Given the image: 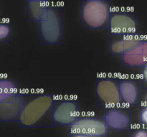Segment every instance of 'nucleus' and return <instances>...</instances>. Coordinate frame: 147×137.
<instances>
[{"instance_id": "nucleus-18", "label": "nucleus", "mask_w": 147, "mask_h": 137, "mask_svg": "<svg viewBox=\"0 0 147 137\" xmlns=\"http://www.w3.org/2000/svg\"><path fill=\"white\" fill-rule=\"evenodd\" d=\"M142 80H143L144 89L147 90V64L142 67Z\"/></svg>"}, {"instance_id": "nucleus-7", "label": "nucleus", "mask_w": 147, "mask_h": 137, "mask_svg": "<svg viewBox=\"0 0 147 137\" xmlns=\"http://www.w3.org/2000/svg\"><path fill=\"white\" fill-rule=\"evenodd\" d=\"M136 14L131 11H111L109 31L113 34H127L136 32Z\"/></svg>"}, {"instance_id": "nucleus-14", "label": "nucleus", "mask_w": 147, "mask_h": 137, "mask_svg": "<svg viewBox=\"0 0 147 137\" xmlns=\"http://www.w3.org/2000/svg\"><path fill=\"white\" fill-rule=\"evenodd\" d=\"M17 93V83L14 80L0 78V102Z\"/></svg>"}, {"instance_id": "nucleus-1", "label": "nucleus", "mask_w": 147, "mask_h": 137, "mask_svg": "<svg viewBox=\"0 0 147 137\" xmlns=\"http://www.w3.org/2000/svg\"><path fill=\"white\" fill-rule=\"evenodd\" d=\"M55 97L45 93H26L20 127H53Z\"/></svg>"}, {"instance_id": "nucleus-5", "label": "nucleus", "mask_w": 147, "mask_h": 137, "mask_svg": "<svg viewBox=\"0 0 147 137\" xmlns=\"http://www.w3.org/2000/svg\"><path fill=\"white\" fill-rule=\"evenodd\" d=\"M70 132L93 137H108L109 130L104 118L83 116L70 125Z\"/></svg>"}, {"instance_id": "nucleus-10", "label": "nucleus", "mask_w": 147, "mask_h": 137, "mask_svg": "<svg viewBox=\"0 0 147 137\" xmlns=\"http://www.w3.org/2000/svg\"><path fill=\"white\" fill-rule=\"evenodd\" d=\"M143 40L136 32L127 34L111 35V53L113 55H125Z\"/></svg>"}, {"instance_id": "nucleus-15", "label": "nucleus", "mask_w": 147, "mask_h": 137, "mask_svg": "<svg viewBox=\"0 0 147 137\" xmlns=\"http://www.w3.org/2000/svg\"><path fill=\"white\" fill-rule=\"evenodd\" d=\"M11 25L8 23H0V43L11 41Z\"/></svg>"}, {"instance_id": "nucleus-3", "label": "nucleus", "mask_w": 147, "mask_h": 137, "mask_svg": "<svg viewBox=\"0 0 147 137\" xmlns=\"http://www.w3.org/2000/svg\"><path fill=\"white\" fill-rule=\"evenodd\" d=\"M62 43V8L50 6L40 22V44Z\"/></svg>"}, {"instance_id": "nucleus-2", "label": "nucleus", "mask_w": 147, "mask_h": 137, "mask_svg": "<svg viewBox=\"0 0 147 137\" xmlns=\"http://www.w3.org/2000/svg\"><path fill=\"white\" fill-rule=\"evenodd\" d=\"M111 11V1L109 0H83L81 11L82 27L109 30Z\"/></svg>"}, {"instance_id": "nucleus-6", "label": "nucleus", "mask_w": 147, "mask_h": 137, "mask_svg": "<svg viewBox=\"0 0 147 137\" xmlns=\"http://www.w3.org/2000/svg\"><path fill=\"white\" fill-rule=\"evenodd\" d=\"M79 117V104L77 100L55 99L53 107L55 126H70Z\"/></svg>"}, {"instance_id": "nucleus-9", "label": "nucleus", "mask_w": 147, "mask_h": 137, "mask_svg": "<svg viewBox=\"0 0 147 137\" xmlns=\"http://www.w3.org/2000/svg\"><path fill=\"white\" fill-rule=\"evenodd\" d=\"M103 118L109 131L131 130L130 109L122 107L107 109Z\"/></svg>"}, {"instance_id": "nucleus-11", "label": "nucleus", "mask_w": 147, "mask_h": 137, "mask_svg": "<svg viewBox=\"0 0 147 137\" xmlns=\"http://www.w3.org/2000/svg\"><path fill=\"white\" fill-rule=\"evenodd\" d=\"M125 67H143L147 64V40H143L123 56Z\"/></svg>"}, {"instance_id": "nucleus-12", "label": "nucleus", "mask_w": 147, "mask_h": 137, "mask_svg": "<svg viewBox=\"0 0 147 137\" xmlns=\"http://www.w3.org/2000/svg\"><path fill=\"white\" fill-rule=\"evenodd\" d=\"M119 89L122 103L130 106H136L139 104V80L136 79H121Z\"/></svg>"}, {"instance_id": "nucleus-17", "label": "nucleus", "mask_w": 147, "mask_h": 137, "mask_svg": "<svg viewBox=\"0 0 147 137\" xmlns=\"http://www.w3.org/2000/svg\"><path fill=\"white\" fill-rule=\"evenodd\" d=\"M130 137H147V128H134L131 129Z\"/></svg>"}, {"instance_id": "nucleus-16", "label": "nucleus", "mask_w": 147, "mask_h": 137, "mask_svg": "<svg viewBox=\"0 0 147 137\" xmlns=\"http://www.w3.org/2000/svg\"><path fill=\"white\" fill-rule=\"evenodd\" d=\"M140 122L144 127L147 128V94L142 101L140 109Z\"/></svg>"}, {"instance_id": "nucleus-13", "label": "nucleus", "mask_w": 147, "mask_h": 137, "mask_svg": "<svg viewBox=\"0 0 147 137\" xmlns=\"http://www.w3.org/2000/svg\"><path fill=\"white\" fill-rule=\"evenodd\" d=\"M50 7L45 0H29L27 1V20L29 22H39L47 9Z\"/></svg>"}, {"instance_id": "nucleus-4", "label": "nucleus", "mask_w": 147, "mask_h": 137, "mask_svg": "<svg viewBox=\"0 0 147 137\" xmlns=\"http://www.w3.org/2000/svg\"><path fill=\"white\" fill-rule=\"evenodd\" d=\"M120 80L116 78L100 77L96 80V106L110 109L122 103L119 89Z\"/></svg>"}, {"instance_id": "nucleus-19", "label": "nucleus", "mask_w": 147, "mask_h": 137, "mask_svg": "<svg viewBox=\"0 0 147 137\" xmlns=\"http://www.w3.org/2000/svg\"><path fill=\"white\" fill-rule=\"evenodd\" d=\"M70 137H93V136H86V135H81V134H70Z\"/></svg>"}, {"instance_id": "nucleus-8", "label": "nucleus", "mask_w": 147, "mask_h": 137, "mask_svg": "<svg viewBox=\"0 0 147 137\" xmlns=\"http://www.w3.org/2000/svg\"><path fill=\"white\" fill-rule=\"evenodd\" d=\"M24 104V94L18 92L0 102V122H19Z\"/></svg>"}]
</instances>
